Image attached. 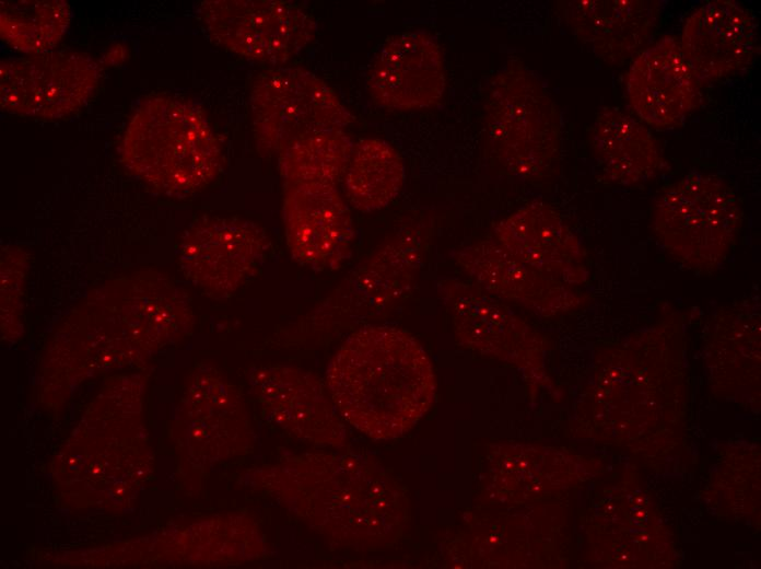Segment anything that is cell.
<instances>
[{
    "mask_svg": "<svg viewBox=\"0 0 761 569\" xmlns=\"http://www.w3.org/2000/svg\"><path fill=\"white\" fill-rule=\"evenodd\" d=\"M250 484L339 548L394 544L409 520L402 485L378 462L353 453H304L249 474Z\"/></svg>",
    "mask_w": 761,
    "mask_h": 569,
    "instance_id": "cell-1",
    "label": "cell"
},
{
    "mask_svg": "<svg viewBox=\"0 0 761 569\" xmlns=\"http://www.w3.org/2000/svg\"><path fill=\"white\" fill-rule=\"evenodd\" d=\"M326 386L346 422L371 439L390 440L430 410L436 383L431 360L411 333L367 325L335 352Z\"/></svg>",
    "mask_w": 761,
    "mask_h": 569,
    "instance_id": "cell-2",
    "label": "cell"
},
{
    "mask_svg": "<svg viewBox=\"0 0 761 569\" xmlns=\"http://www.w3.org/2000/svg\"><path fill=\"white\" fill-rule=\"evenodd\" d=\"M119 156L130 174L172 198L208 187L224 165L221 141L203 109L169 94L150 95L136 106Z\"/></svg>",
    "mask_w": 761,
    "mask_h": 569,
    "instance_id": "cell-3",
    "label": "cell"
},
{
    "mask_svg": "<svg viewBox=\"0 0 761 569\" xmlns=\"http://www.w3.org/2000/svg\"><path fill=\"white\" fill-rule=\"evenodd\" d=\"M744 224L737 194L718 175L692 171L666 185L651 214L663 251L688 269L712 272L735 247Z\"/></svg>",
    "mask_w": 761,
    "mask_h": 569,
    "instance_id": "cell-4",
    "label": "cell"
},
{
    "mask_svg": "<svg viewBox=\"0 0 761 569\" xmlns=\"http://www.w3.org/2000/svg\"><path fill=\"white\" fill-rule=\"evenodd\" d=\"M484 112L491 151L508 174L537 181L551 173L560 155V116L543 85L520 61H510L494 76Z\"/></svg>",
    "mask_w": 761,
    "mask_h": 569,
    "instance_id": "cell-5",
    "label": "cell"
},
{
    "mask_svg": "<svg viewBox=\"0 0 761 569\" xmlns=\"http://www.w3.org/2000/svg\"><path fill=\"white\" fill-rule=\"evenodd\" d=\"M249 104L257 148L270 156L302 136L344 129L354 119L332 89L297 67L259 73L251 84Z\"/></svg>",
    "mask_w": 761,
    "mask_h": 569,
    "instance_id": "cell-6",
    "label": "cell"
},
{
    "mask_svg": "<svg viewBox=\"0 0 761 569\" xmlns=\"http://www.w3.org/2000/svg\"><path fill=\"white\" fill-rule=\"evenodd\" d=\"M197 16L216 44L249 60L284 63L316 36L315 20L282 0H204Z\"/></svg>",
    "mask_w": 761,
    "mask_h": 569,
    "instance_id": "cell-7",
    "label": "cell"
},
{
    "mask_svg": "<svg viewBox=\"0 0 761 569\" xmlns=\"http://www.w3.org/2000/svg\"><path fill=\"white\" fill-rule=\"evenodd\" d=\"M102 67L75 50H49L0 62L3 111L45 120L81 109L98 89Z\"/></svg>",
    "mask_w": 761,
    "mask_h": 569,
    "instance_id": "cell-8",
    "label": "cell"
},
{
    "mask_svg": "<svg viewBox=\"0 0 761 569\" xmlns=\"http://www.w3.org/2000/svg\"><path fill=\"white\" fill-rule=\"evenodd\" d=\"M270 249L256 222L204 214L183 232L177 256L187 280L211 298L225 299L257 274Z\"/></svg>",
    "mask_w": 761,
    "mask_h": 569,
    "instance_id": "cell-9",
    "label": "cell"
},
{
    "mask_svg": "<svg viewBox=\"0 0 761 569\" xmlns=\"http://www.w3.org/2000/svg\"><path fill=\"white\" fill-rule=\"evenodd\" d=\"M436 288L460 345L529 372L538 370L532 330L501 300L471 281L442 279Z\"/></svg>",
    "mask_w": 761,
    "mask_h": 569,
    "instance_id": "cell-10",
    "label": "cell"
},
{
    "mask_svg": "<svg viewBox=\"0 0 761 569\" xmlns=\"http://www.w3.org/2000/svg\"><path fill=\"white\" fill-rule=\"evenodd\" d=\"M248 380L265 416L279 428L317 445L346 444V421L315 374L289 365H269L255 369Z\"/></svg>",
    "mask_w": 761,
    "mask_h": 569,
    "instance_id": "cell-11",
    "label": "cell"
},
{
    "mask_svg": "<svg viewBox=\"0 0 761 569\" xmlns=\"http://www.w3.org/2000/svg\"><path fill=\"white\" fill-rule=\"evenodd\" d=\"M284 187L282 217L292 258L315 271L340 268L352 254L354 228L336 186Z\"/></svg>",
    "mask_w": 761,
    "mask_h": 569,
    "instance_id": "cell-12",
    "label": "cell"
},
{
    "mask_svg": "<svg viewBox=\"0 0 761 569\" xmlns=\"http://www.w3.org/2000/svg\"><path fill=\"white\" fill-rule=\"evenodd\" d=\"M679 44L699 82H715L748 69L760 50L758 20L733 0H711L686 19Z\"/></svg>",
    "mask_w": 761,
    "mask_h": 569,
    "instance_id": "cell-13",
    "label": "cell"
},
{
    "mask_svg": "<svg viewBox=\"0 0 761 569\" xmlns=\"http://www.w3.org/2000/svg\"><path fill=\"white\" fill-rule=\"evenodd\" d=\"M701 88L679 38L669 34L642 50L625 76L630 107L642 121L657 129L681 125L699 107Z\"/></svg>",
    "mask_w": 761,
    "mask_h": 569,
    "instance_id": "cell-14",
    "label": "cell"
},
{
    "mask_svg": "<svg viewBox=\"0 0 761 569\" xmlns=\"http://www.w3.org/2000/svg\"><path fill=\"white\" fill-rule=\"evenodd\" d=\"M441 47L424 31L390 37L377 53L367 77V90L379 106L412 111L434 106L445 91Z\"/></svg>",
    "mask_w": 761,
    "mask_h": 569,
    "instance_id": "cell-15",
    "label": "cell"
},
{
    "mask_svg": "<svg viewBox=\"0 0 761 569\" xmlns=\"http://www.w3.org/2000/svg\"><path fill=\"white\" fill-rule=\"evenodd\" d=\"M491 237L523 263L571 288L588 279L586 254L578 236L546 202H529L500 220Z\"/></svg>",
    "mask_w": 761,
    "mask_h": 569,
    "instance_id": "cell-16",
    "label": "cell"
},
{
    "mask_svg": "<svg viewBox=\"0 0 761 569\" xmlns=\"http://www.w3.org/2000/svg\"><path fill=\"white\" fill-rule=\"evenodd\" d=\"M454 259L471 282L492 297L540 315L566 313L586 302L574 288L523 263L492 237L465 246Z\"/></svg>",
    "mask_w": 761,
    "mask_h": 569,
    "instance_id": "cell-17",
    "label": "cell"
},
{
    "mask_svg": "<svg viewBox=\"0 0 761 569\" xmlns=\"http://www.w3.org/2000/svg\"><path fill=\"white\" fill-rule=\"evenodd\" d=\"M558 10L576 38L602 61L620 66L653 36L662 12L658 0H572Z\"/></svg>",
    "mask_w": 761,
    "mask_h": 569,
    "instance_id": "cell-18",
    "label": "cell"
},
{
    "mask_svg": "<svg viewBox=\"0 0 761 569\" xmlns=\"http://www.w3.org/2000/svg\"><path fill=\"white\" fill-rule=\"evenodd\" d=\"M183 410L196 452L207 458L243 453L254 444L253 429L236 390L215 370L197 371L186 390Z\"/></svg>",
    "mask_w": 761,
    "mask_h": 569,
    "instance_id": "cell-19",
    "label": "cell"
},
{
    "mask_svg": "<svg viewBox=\"0 0 761 569\" xmlns=\"http://www.w3.org/2000/svg\"><path fill=\"white\" fill-rule=\"evenodd\" d=\"M89 302L120 321L155 328L163 341L182 338L194 320L187 292L157 271H138L104 284Z\"/></svg>",
    "mask_w": 761,
    "mask_h": 569,
    "instance_id": "cell-20",
    "label": "cell"
},
{
    "mask_svg": "<svg viewBox=\"0 0 761 569\" xmlns=\"http://www.w3.org/2000/svg\"><path fill=\"white\" fill-rule=\"evenodd\" d=\"M589 143L601 176L609 184H644L659 175L666 164L651 130L620 107L605 106L597 113Z\"/></svg>",
    "mask_w": 761,
    "mask_h": 569,
    "instance_id": "cell-21",
    "label": "cell"
},
{
    "mask_svg": "<svg viewBox=\"0 0 761 569\" xmlns=\"http://www.w3.org/2000/svg\"><path fill=\"white\" fill-rule=\"evenodd\" d=\"M425 233L420 223L401 229L352 276L351 313L378 312L410 289L421 265Z\"/></svg>",
    "mask_w": 761,
    "mask_h": 569,
    "instance_id": "cell-22",
    "label": "cell"
},
{
    "mask_svg": "<svg viewBox=\"0 0 761 569\" xmlns=\"http://www.w3.org/2000/svg\"><path fill=\"white\" fill-rule=\"evenodd\" d=\"M403 182L402 158L389 142L365 138L354 144L343 183L355 209L370 212L386 207L400 193Z\"/></svg>",
    "mask_w": 761,
    "mask_h": 569,
    "instance_id": "cell-23",
    "label": "cell"
},
{
    "mask_svg": "<svg viewBox=\"0 0 761 569\" xmlns=\"http://www.w3.org/2000/svg\"><path fill=\"white\" fill-rule=\"evenodd\" d=\"M354 143L344 129H326L302 136L278 154L283 186H336L343 177Z\"/></svg>",
    "mask_w": 761,
    "mask_h": 569,
    "instance_id": "cell-24",
    "label": "cell"
},
{
    "mask_svg": "<svg viewBox=\"0 0 761 569\" xmlns=\"http://www.w3.org/2000/svg\"><path fill=\"white\" fill-rule=\"evenodd\" d=\"M71 20L63 0H5L0 2V35L10 47L31 55L51 50Z\"/></svg>",
    "mask_w": 761,
    "mask_h": 569,
    "instance_id": "cell-25",
    "label": "cell"
},
{
    "mask_svg": "<svg viewBox=\"0 0 761 569\" xmlns=\"http://www.w3.org/2000/svg\"><path fill=\"white\" fill-rule=\"evenodd\" d=\"M30 267L28 254L21 247L8 246L1 252V318H21L25 279Z\"/></svg>",
    "mask_w": 761,
    "mask_h": 569,
    "instance_id": "cell-26",
    "label": "cell"
}]
</instances>
